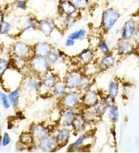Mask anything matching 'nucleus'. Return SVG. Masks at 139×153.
Masks as SVG:
<instances>
[{
  "instance_id": "obj_1",
  "label": "nucleus",
  "mask_w": 139,
  "mask_h": 153,
  "mask_svg": "<svg viewBox=\"0 0 139 153\" xmlns=\"http://www.w3.org/2000/svg\"><path fill=\"white\" fill-rule=\"evenodd\" d=\"M58 147L59 146L55 136L49 133L39 141L34 142L32 145L29 146V152H54Z\"/></svg>"
},
{
  "instance_id": "obj_2",
  "label": "nucleus",
  "mask_w": 139,
  "mask_h": 153,
  "mask_svg": "<svg viewBox=\"0 0 139 153\" xmlns=\"http://www.w3.org/2000/svg\"><path fill=\"white\" fill-rule=\"evenodd\" d=\"M121 14L114 7H108L102 12L101 28L104 33H109L115 27Z\"/></svg>"
},
{
  "instance_id": "obj_3",
  "label": "nucleus",
  "mask_w": 139,
  "mask_h": 153,
  "mask_svg": "<svg viewBox=\"0 0 139 153\" xmlns=\"http://www.w3.org/2000/svg\"><path fill=\"white\" fill-rule=\"evenodd\" d=\"M30 73L41 76L48 72L52 67L46 57L33 56L28 61Z\"/></svg>"
},
{
  "instance_id": "obj_4",
  "label": "nucleus",
  "mask_w": 139,
  "mask_h": 153,
  "mask_svg": "<svg viewBox=\"0 0 139 153\" xmlns=\"http://www.w3.org/2000/svg\"><path fill=\"white\" fill-rule=\"evenodd\" d=\"M20 86L26 92L30 94H40L41 89V76L29 73V74L23 76Z\"/></svg>"
},
{
  "instance_id": "obj_5",
  "label": "nucleus",
  "mask_w": 139,
  "mask_h": 153,
  "mask_svg": "<svg viewBox=\"0 0 139 153\" xmlns=\"http://www.w3.org/2000/svg\"><path fill=\"white\" fill-rule=\"evenodd\" d=\"M82 94L79 91H68L60 100H59L61 107L68 108V109H72L75 111V109H78V108L81 107V96Z\"/></svg>"
},
{
  "instance_id": "obj_6",
  "label": "nucleus",
  "mask_w": 139,
  "mask_h": 153,
  "mask_svg": "<svg viewBox=\"0 0 139 153\" xmlns=\"http://www.w3.org/2000/svg\"><path fill=\"white\" fill-rule=\"evenodd\" d=\"M12 53L14 58L29 60L34 56L32 46L29 45L25 42L21 40L16 41L12 47Z\"/></svg>"
},
{
  "instance_id": "obj_7",
  "label": "nucleus",
  "mask_w": 139,
  "mask_h": 153,
  "mask_svg": "<svg viewBox=\"0 0 139 153\" xmlns=\"http://www.w3.org/2000/svg\"><path fill=\"white\" fill-rule=\"evenodd\" d=\"M83 76V73L82 70L77 69L69 71L64 75L63 81L65 83L68 91H78V88Z\"/></svg>"
},
{
  "instance_id": "obj_8",
  "label": "nucleus",
  "mask_w": 139,
  "mask_h": 153,
  "mask_svg": "<svg viewBox=\"0 0 139 153\" xmlns=\"http://www.w3.org/2000/svg\"><path fill=\"white\" fill-rule=\"evenodd\" d=\"M41 89L40 91L42 92L43 91H45V93H51L52 90L54 86L55 85L56 83L58 80H59V75L56 73H54L52 71V69H50L48 72L44 74V75L41 76Z\"/></svg>"
},
{
  "instance_id": "obj_9",
  "label": "nucleus",
  "mask_w": 139,
  "mask_h": 153,
  "mask_svg": "<svg viewBox=\"0 0 139 153\" xmlns=\"http://www.w3.org/2000/svg\"><path fill=\"white\" fill-rule=\"evenodd\" d=\"M37 29L45 36L49 37L56 30L58 29V28L55 21L53 18H46L39 20Z\"/></svg>"
},
{
  "instance_id": "obj_10",
  "label": "nucleus",
  "mask_w": 139,
  "mask_h": 153,
  "mask_svg": "<svg viewBox=\"0 0 139 153\" xmlns=\"http://www.w3.org/2000/svg\"><path fill=\"white\" fill-rule=\"evenodd\" d=\"M58 10L60 16H70L76 18H78L80 16V11L76 9L70 0H59Z\"/></svg>"
},
{
  "instance_id": "obj_11",
  "label": "nucleus",
  "mask_w": 139,
  "mask_h": 153,
  "mask_svg": "<svg viewBox=\"0 0 139 153\" xmlns=\"http://www.w3.org/2000/svg\"><path fill=\"white\" fill-rule=\"evenodd\" d=\"M138 24V21L133 18L125 21L120 29V39L123 40L132 41L133 39V32Z\"/></svg>"
},
{
  "instance_id": "obj_12",
  "label": "nucleus",
  "mask_w": 139,
  "mask_h": 153,
  "mask_svg": "<svg viewBox=\"0 0 139 153\" xmlns=\"http://www.w3.org/2000/svg\"><path fill=\"white\" fill-rule=\"evenodd\" d=\"M136 50V45L132 42V41L123 40L121 39L117 41L115 46L116 52L120 56H128L133 54Z\"/></svg>"
},
{
  "instance_id": "obj_13",
  "label": "nucleus",
  "mask_w": 139,
  "mask_h": 153,
  "mask_svg": "<svg viewBox=\"0 0 139 153\" xmlns=\"http://www.w3.org/2000/svg\"><path fill=\"white\" fill-rule=\"evenodd\" d=\"M76 112L72 109H68V108H62L61 110L60 117L58 121L59 126L72 128V123L75 119Z\"/></svg>"
},
{
  "instance_id": "obj_14",
  "label": "nucleus",
  "mask_w": 139,
  "mask_h": 153,
  "mask_svg": "<svg viewBox=\"0 0 139 153\" xmlns=\"http://www.w3.org/2000/svg\"><path fill=\"white\" fill-rule=\"evenodd\" d=\"M99 99L98 93L89 88L82 94L81 104L83 107H94Z\"/></svg>"
},
{
  "instance_id": "obj_15",
  "label": "nucleus",
  "mask_w": 139,
  "mask_h": 153,
  "mask_svg": "<svg viewBox=\"0 0 139 153\" xmlns=\"http://www.w3.org/2000/svg\"><path fill=\"white\" fill-rule=\"evenodd\" d=\"M34 56L47 57L48 55L54 48L51 43L45 41H40L36 42L32 46Z\"/></svg>"
},
{
  "instance_id": "obj_16",
  "label": "nucleus",
  "mask_w": 139,
  "mask_h": 153,
  "mask_svg": "<svg viewBox=\"0 0 139 153\" xmlns=\"http://www.w3.org/2000/svg\"><path fill=\"white\" fill-rule=\"evenodd\" d=\"M96 61L101 71L110 70L115 66L116 62H117L115 55L112 53L107 56H101L96 59Z\"/></svg>"
},
{
  "instance_id": "obj_17",
  "label": "nucleus",
  "mask_w": 139,
  "mask_h": 153,
  "mask_svg": "<svg viewBox=\"0 0 139 153\" xmlns=\"http://www.w3.org/2000/svg\"><path fill=\"white\" fill-rule=\"evenodd\" d=\"M46 59L49 61V64L51 67L52 68L64 64V60H65V53L61 50L54 48L50 53L48 55Z\"/></svg>"
},
{
  "instance_id": "obj_18",
  "label": "nucleus",
  "mask_w": 139,
  "mask_h": 153,
  "mask_svg": "<svg viewBox=\"0 0 139 153\" xmlns=\"http://www.w3.org/2000/svg\"><path fill=\"white\" fill-rule=\"evenodd\" d=\"M53 134L55 136L58 143V146L63 147L68 143L71 135V130L68 128L59 126V128L56 129V131H54V134Z\"/></svg>"
},
{
  "instance_id": "obj_19",
  "label": "nucleus",
  "mask_w": 139,
  "mask_h": 153,
  "mask_svg": "<svg viewBox=\"0 0 139 153\" xmlns=\"http://www.w3.org/2000/svg\"><path fill=\"white\" fill-rule=\"evenodd\" d=\"M96 56L95 49L93 48H87L80 51L78 54L76 56L75 59L78 61L80 64L84 66V65L89 64V62L94 60Z\"/></svg>"
},
{
  "instance_id": "obj_20",
  "label": "nucleus",
  "mask_w": 139,
  "mask_h": 153,
  "mask_svg": "<svg viewBox=\"0 0 139 153\" xmlns=\"http://www.w3.org/2000/svg\"><path fill=\"white\" fill-rule=\"evenodd\" d=\"M30 132L32 134L34 137L35 142H37L43 137L49 134L50 133V130L49 128L46 127L44 125L38 123V124H33L30 128Z\"/></svg>"
},
{
  "instance_id": "obj_21",
  "label": "nucleus",
  "mask_w": 139,
  "mask_h": 153,
  "mask_svg": "<svg viewBox=\"0 0 139 153\" xmlns=\"http://www.w3.org/2000/svg\"><path fill=\"white\" fill-rule=\"evenodd\" d=\"M86 120L84 118L82 113L78 112H76L75 119H74L73 123H72V129L74 134H81L84 132L87 126Z\"/></svg>"
},
{
  "instance_id": "obj_22",
  "label": "nucleus",
  "mask_w": 139,
  "mask_h": 153,
  "mask_svg": "<svg viewBox=\"0 0 139 153\" xmlns=\"http://www.w3.org/2000/svg\"><path fill=\"white\" fill-rule=\"evenodd\" d=\"M67 92H68V90H67V86H66L65 83L64 82L63 79L58 80L51 91L52 96H54L58 100H60Z\"/></svg>"
},
{
  "instance_id": "obj_23",
  "label": "nucleus",
  "mask_w": 139,
  "mask_h": 153,
  "mask_svg": "<svg viewBox=\"0 0 139 153\" xmlns=\"http://www.w3.org/2000/svg\"><path fill=\"white\" fill-rule=\"evenodd\" d=\"M78 18L74 17H70V16H61L60 21H59V26H57L59 30H65V31H69V30L73 29L74 26H75L77 23Z\"/></svg>"
},
{
  "instance_id": "obj_24",
  "label": "nucleus",
  "mask_w": 139,
  "mask_h": 153,
  "mask_svg": "<svg viewBox=\"0 0 139 153\" xmlns=\"http://www.w3.org/2000/svg\"><path fill=\"white\" fill-rule=\"evenodd\" d=\"M39 20L34 16L26 18L21 24V31L23 32H29L38 29Z\"/></svg>"
},
{
  "instance_id": "obj_25",
  "label": "nucleus",
  "mask_w": 139,
  "mask_h": 153,
  "mask_svg": "<svg viewBox=\"0 0 139 153\" xmlns=\"http://www.w3.org/2000/svg\"><path fill=\"white\" fill-rule=\"evenodd\" d=\"M81 70H82L83 74L91 76V77L95 76L96 74H98L99 71H101L96 60H93L92 61L89 62V64L83 66Z\"/></svg>"
},
{
  "instance_id": "obj_26",
  "label": "nucleus",
  "mask_w": 139,
  "mask_h": 153,
  "mask_svg": "<svg viewBox=\"0 0 139 153\" xmlns=\"http://www.w3.org/2000/svg\"><path fill=\"white\" fill-rule=\"evenodd\" d=\"M80 112L82 113L84 118L86 120L87 123H93L94 122H97L99 120L101 117L95 112L93 107H83L82 111Z\"/></svg>"
},
{
  "instance_id": "obj_27",
  "label": "nucleus",
  "mask_w": 139,
  "mask_h": 153,
  "mask_svg": "<svg viewBox=\"0 0 139 153\" xmlns=\"http://www.w3.org/2000/svg\"><path fill=\"white\" fill-rule=\"evenodd\" d=\"M110 106V104H109L108 101L106 99V98L104 97L102 98V99H99L97 104L94 105L93 108L95 110V112L102 117V116L107 113V109H108Z\"/></svg>"
},
{
  "instance_id": "obj_28",
  "label": "nucleus",
  "mask_w": 139,
  "mask_h": 153,
  "mask_svg": "<svg viewBox=\"0 0 139 153\" xmlns=\"http://www.w3.org/2000/svg\"><path fill=\"white\" fill-rule=\"evenodd\" d=\"M88 138H89L88 134H83V133L82 134H80L79 136V137L77 139V140L75 142L72 143V144H70V146L68 148V152H76L78 150H80V149H81V148L84 147V144H85L86 141H87Z\"/></svg>"
},
{
  "instance_id": "obj_29",
  "label": "nucleus",
  "mask_w": 139,
  "mask_h": 153,
  "mask_svg": "<svg viewBox=\"0 0 139 153\" xmlns=\"http://www.w3.org/2000/svg\"><path fill=\"white\" fill-rule=\"evenodd\" d=\"M89 33L86 29L85 28H80L70 33L67 37L71 38L75 41H83L88 37Z\"/></svg>"
},
{
  "instance_id": "obj_30",
  "label": "nucleus",
  "mask_w": 139,
  "mask_h": 153,
  "mask_svg": "<svg viewBox=\"0 0 139 153\" xmlns=\"http://www.w3.org/2000/svg\"><path fill=\"white\" fill-rule=\"evenodd\" d=\"M95 52L96 53H99L101 55V56H102L110 54L112 51H111L110 46H109L107 41L103 39V38H100L98 45H97V48L95 49Z\"/></svg>"
},
{
  "instance_id": "obj_31",
  "label": "nucleus",
  "mask_w": 139,
  "mask_h": 153,
  "mask_svg": "<svg viewBox=\"0 0 139 153\" xmlns=\"http://www.w3.org/2000/svg\"><path fill=\"white\" fill-rule=\"evenodd\" d=\"M21 94L20 88H17L12 90L8 94V99H9L10 102L11 106L12 107L16 108L19 105V98Z\"/></svg>"
},
{
  "instance_id": "obj_32",
  "label": "nucleus",
  "mask_w": 139,
  "mask_h": 153,
  "mask_svg": "<svg viewBox=\"0 0 139 153\" xmlns=\"http://www.w3.org/2000/svg\"><path fill=\"white\" fill-rule=\"evenodd\" d=\"M107 113L108 114L111 123L115 124L118 122L119 119H120V113H119L118 108H117V106L115 104L110 105L109 106Z\"/></svg>"
},
{
  "instance_id": "obj_33",
  "label": "nucleus",
  "mask_w": 139,
  "mask_h": 153,
  "mask_svg": "<svg viewBox=\"0 0 139 153\" xmlns=\"http://www.w3.org/2000/svg\"><path fill=\"white\" fill-rule=\"evenodd\" d=\"M92 85V77L86 76L83 74L82 79H81L80 85H79L78 91L81 93L85 92L86 91L89 90Z\"/></svg>"
},
{
  "instance_id": "obj_34",
  "label": "nucleus",
  "mask_w": 139,
  "mask_h": 153,
  "mask_svg": "<svg viewBox=\"0 0 139 153\" xmlns=\"http://www.w3.org/2000/svg\"><path fill=\"white\" fill-rule=\"evenodd\" d=\"M107 93L109 96L113 98H117L119 94V85L116 80H111L108 84Z\"/></svg>"
},
{
  "instance_id": "obj_35",
  "label": "nucleus",
  "mask_w": 139,
  "mask_h": 153,
  "mask_svg": "<svg viewBox=\"0 0 139 153\" xmlns=\"http://www.w3.org/2000/svg\"><path fill=\"white\" fill-rule=\"evenodd\" d=\"M20 141L23 145L28 146V147L32 145L35 142L34 137L30 131L27 133H23L20 136Z\"/></svg>"
},
{
  "instance_id": "obj_36",
  "label": "nucleus",
  "mask_w": 139,
  "mask_h": 153,
  "mask_svg": "<svg viewBox=\"0 0 139 153\" xmlns=\"http://www.w3.org/2000/svg\"><path fill=\"white\" fill-rule=\"evenodd\" d=\"M70 1L75 7L76 9L80 12L87 10L89 8V4H90L89 0H70Z\"/></svg>"
},
{
  "instance_id": "obj_37",
  "label": "nucleus",
  "mask_w": 139,
  "mask_h": 153,
  "mask_svg": "<svg viewBox=\"0 0 139 153\" xmlns=\"http://www.w3.org/2000/svg\"><path fill=\"white\" fill-rule=\"evenodd\" d=\"M12 26L11 23L4 20L0 24V34L1 35H9L12 31Z\"/></svg>"
},
{
  "instance_id": "obj_38",
  "label": "nucleus",
  "mask_w": 139,
  "mask_h": 153,
  "mask_svg": "<svg viewBox=\"0 0 139 153\" xmlns=\"http://www.w3.org/2000/svg\"><path fill=\"white\" fill-rule=\"evenodd\" d=\"M10 61L9 60L7 59H4V58H1L0 59V77H1L6 72L7 70L9 68Z\"/></svg>"
},
{
  "instance_id": "obj_39",
  "label": "nucleus",
  "mask_w": 139,
  "mask_h": 153,
  "mask_svg": "<svg viewBox=\"0 0 139 153\" xmlns=\"http://www.w3.org/2000/svg\"><path fill=\"white\" fill-rule=\"evenodd\" d=\"M0 101H1V104H2L3 107L4 109H9L10 108V102L9 99H8V95L6 93L0 91Z\"/></svg>"
},
{
  "instance_id": "obj_40",
  "label": "nucleus",
  "mask_w": 139,
  "mask_h": 153,
  "mask_svg": "<svg viewBox=\"0 0 139 153\" xmlns=\"http://www.w3.org/2000/svg\"><path fill=\"white\" fill-rule=\"evenodd\" d=\"M27 0H17L15 3V7L16 9L25 10L27 8Z\"/></svg>"
},
{
  "instance_id": "obj_41",
  "label": "nucleus",
  "mask_w": 139,
  "mask_h": 153,
  "mask_svg": "<svg viewBox=\"0 0 139 153\" xmlns=\"http://www.w3.org/2000/svg\"><path fill=\"white\" fill-rule=\"evenodd\" d=\"M11 142V138L10 136L8 133H4L2 138H1V144H2V147H7L9 145Z\"/></svg>"
},
{
  "instance_id": "obj_42",
  "label": "nucleus",
  "mask_w": 139,
  "mask_h": 153,
  "mask_svg": "<svg viewBox=\"0 0 139 153\" xmlns=\"http://www.w3.org/2000/svg\"><path fill=\"white\" fill-rule=\"evenodd\" d=\"M133 40L137 48H139V24H137L136 27L133 32Z\"/></svg>"
},
{
  "instance_id": "obj_43",
  "label": "nucleus",
  "mask_w": 139,
  "mask_h": 153,
  "mask_svg": "<svg viewBox=\"0 0 139 153\" xmlns=\"http://www.w3.org/2000/svg\"><path fill=\"white\" fill-rule=\"evenodd\" d=\"M76 42L77 41L74 40V39H71V38L67 37L64 41V46L67 48H71L75 45Z\"/></svg>"
},
{
  "instance_id": "obj_44",
  "label": "nucleus",
  "mask_w": 139,
  "mask_h": 153,
  "mask_svg": "<svg viewBox=\"0 0 139 153\" xmlns=\"http://www.w3.org/2000/svg\"><path fill=\"white\" fill-rule=\"evenodd\" d=\"M4 20V13L3 10L0 9V24Z\"/></svg>"
},
{
  "instance_id": "obj_45",
  "label": "nucleus",
  "mask_w": 139,
  "mask_h": 153,
  "mask_svg": "<svg viewBox=\"0 0 139 153\" xmlns=\"http://www.w3.org/2000/svg\"><path fill=\"white\" fill-rule=\"evenodd\" d=\"M115 34L116 35H119V34H120V29H118V28H117V29H115Z\"/></svg>"
},
{
  "instance_id": "obj_46",
  "label": "nucleus",
  "mask_w": 139,
  "mask_h": 153,
  "mask_svg": "<svg viewBox=\"0 0 139 153\" xmlns=\"http://www.w3.org/2000/svg\"><path fill=\"white\" fill-rule=\"evenodd\" d=\"M1 147H2V144H1V139L0 140V150L1 149Z\"/></svg>"
},
{
  "instance_id": "obj_47",
  "label": "nucleus",
  "mask_w": 139,
  "mask_h": 153,
  "mask_svg": "<svg viewBox=\"0 0 139 153\" xmlns=\"http://www.w3.org/2000/svg\"><path fill=\"white\" fill-rule=\"evenodd\" d=\"M136 51H138V60H139V49H137Z\"/></svg>"
},
{
  "instance_id": "obj_48",
  "label": "nucleus",
  "mask_w": 139,
  "mask_h": 153,
  "mask_svg": "<svg viewBox=\"0 0 139 153\" xmlns=\"http://www.w3.org/2000/svg\"><path fill=\"white\" fill-rule=\"evenodd\" d=\"M138 24H139V18H138Z\"/></svg>"
},
{
  "instance_id": "obj_49",
  "label": "nucleus",
  "mask_w": 139,
  "mask_h": 153,
  "mask_svg": "<svg viewBox=\"0 0 139 153\" xmlns=\"http://www.w3.org/2000/svg\"><path fill=\"white\" fill-rule=\"evenodd\" d=\"M0 117H1V114H0Z\"/></svg>"
}]
</instances>
